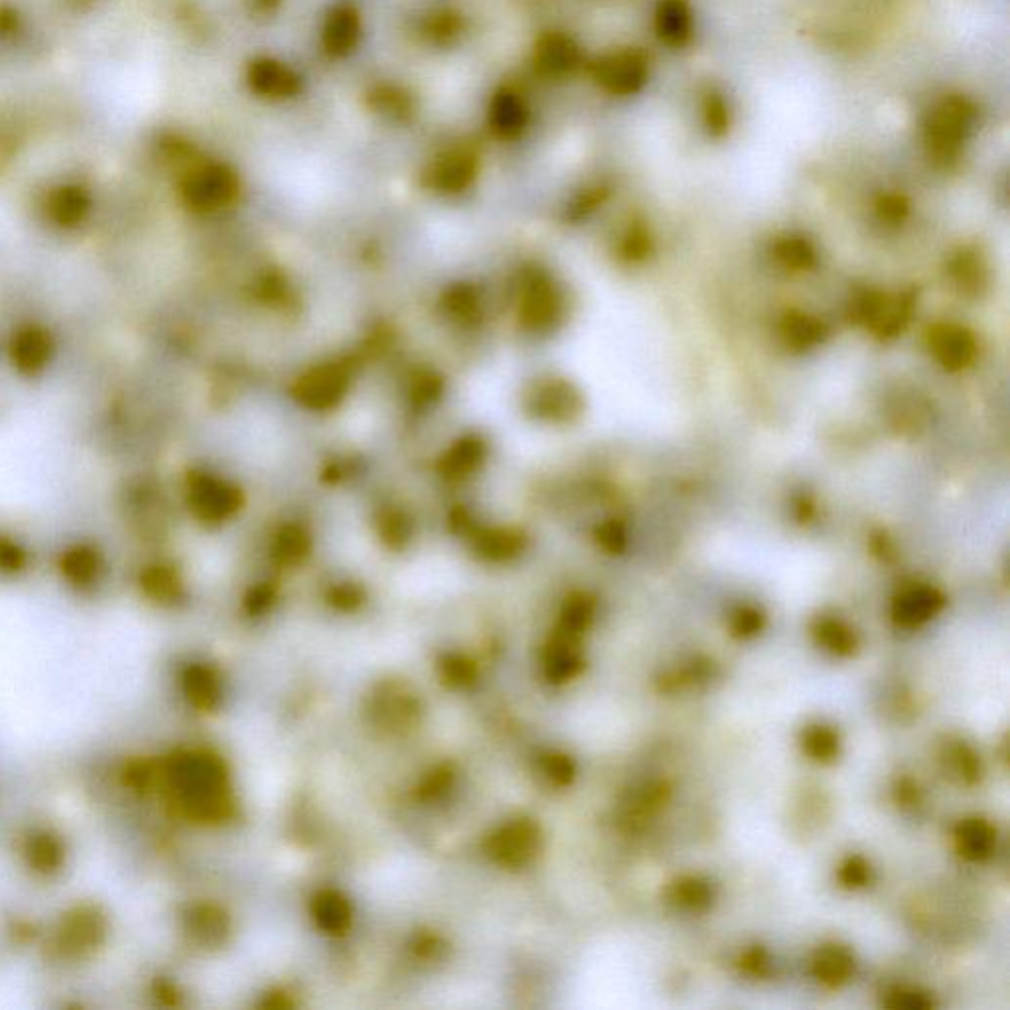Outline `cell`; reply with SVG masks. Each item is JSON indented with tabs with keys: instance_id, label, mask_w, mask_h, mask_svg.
Here are the masks:
<instances>
[{
	"instance_id": "obj_16",
	"label": "cell",
	"mask_w": 1010,
	"mask_h": 1010,
	"mask_svg": "<svg viewBox=\"0 0 1010 1010\" xmlns=\"http://www.w3.org/2000/svg\"><path fill=\"white\" fill-rule=\"evenodd\" d=\"M537 62L545 72L563 75L577 68L580 62V50L569 36L549 34L539 44Z\"/></svg>"
},
{
	"instance_id": "obj_34",
	"label": "cell",
	"mask_w": 1010,
	"mask_h": 1010,
	"mask_svg": "<svg viewBox=\"0 0 1010 1010\" xmlns=\"http://www.w3.org/2000/svg\"><path fill=\"white\" fill-rule=\"evenodd\" d=\"M308 551V537L298 527H289L279 533L275 541V555L283 563H296Z\"/></svg>"
},
{
	"instance_id": "obj_21",
	"label": "cell",
	"mask_w": 1010,
	"mask_h": 1010,
	"mask_svg": "<svg viewBox=\"0 0 1010 1010\" xmlns=\"http://www.w3.org/2000/svg\"><path fill=\"white\" fill-rule=\"evenodd\" d=\"M184 683V693L186 697L200 709H212L216 707L219 699V687H217L216 675L202 665H192L184 671L182 677Z\"/></svg>"
},
{
	"instance_id": "obj_8",
	"label": "cell",
	"mask_w": 1010,
	"mask_h": 1010,
	"mask_svg": "<svg viewBox=\"0 0 1010 1010\" xmlns=\"http://www.w3.org/2000/svg\"><path fill=\"white\" fill-rule=\"evenodd\" d=\"M943 606V596L938 590L928 588V586H916L900 594L894 602L892 616L898 626L904 628H914L930 618H934Z\"/></svg>"
},
{
	"instance_id": "obj_22",
	"label": "cell",
	"mask_w": 1010,
	"mask_h": 1010,
	"mask_svg": "<svg viewBox=\"0 0 1010 1010\" xmlns=\"http://www.w3.org/2000/svg\"><path fill=\"white\" fill-rule=\"evenodd\" d=\"M186 932L200 945H216L225 936V918L212 906H198L186 914Z\"/></svg>"
},
{
	"instance_id": "obj_43",
	"label": "cell",
	"mask_w": 1010,
	"mask_h": 1010,
	"mask_svg": "<svg viewBox=\"0 0 1010 1010\" xmlns=\"http://www.w3.org/2000/svg\"><path fill=\"white\" fill-rule=\"evenodd\" d=\"M125 774L127 782L137 790H146L152 784V770L146 764H133Z\"/></svg>"
},
{
	"instance_id": "obj_2",
	"label": "cell",
	"mask_w": 1010,
	"mask_h": 1010,
	"mask_svg": "<svg viewBox=\"0 0 1010 1010\" xmlns=\"http://www.w3.org/2000/svg\"><path fill=\"white\" fill-rule=\"evenodd\" d=\"M977 125V109L971 101L959 95L943 99L932 111L926 125V143L930 154L941 160H953Z\"/></svg>"
},
{
	"instance_id": "obj_28",
	"label": "cell",
	"mask_w": 1010,
	"mask_h": 1010,
	"mask_svg": "<svg viewBox=\"0 0 1010 1010\" xmlns=\"http://www.w3.org/2000/svg\"><path fill=\"white\" fill-rule=\"evenodd\" d=\"M669 900L685 910H703L713 900V890L705 880L681 878L669 888Z\"/></svg>"
},
{
	"instance_id": "obj_5",
	"label": "cell",
	"mask_w": 1010,
	"mask_h": 1010,
	"mask_svg": "<svg viewBox=\"0 0 1010 1010\" xmlns=\"http://www.w3.org/2000/svg\"><path fill=\"white\" fill-rule=\"evenodd\" d=\"M348 389V375L338 365H326L306 373L296 385V399L308 407L324 409L336 405Z\"/></svg>"
},
{
	"instance_id": "obj_18",
	"label": "cell",
	"mask_w": 1010,
	"mask_h": 1010,
	"mask_svg": "<svg viewBox=\"0 0 1010 1010\" xmlns=\"http://www.w3.org/2000/svg\"><path fill=\"white\" fill-rule=\"evenodd\" d=\"M12 358L18 369L34 373L46 365L50 358V338L38 328L22 330L12 344Z\"/></svg>"
},
{
	"instance_id": "obj_42",
	"label": "cell",
	"mask_w": 1010,
	"mask_h": 1010,
	"mask_svg": "<svg viewBox=\"0 0 1010 1010\" xmlns=\"http://www.w3.org/2000/svg\"><path fill=\"white\" fill-rule=\"evenodd\" d=\"M890 1007L894 1009H928L932 1003L928 999H924V995H918V993H898L894 995V1001L888 1003Z\"/></svg>"
},
{
	"instance_id": "obj_24",
	"label": "cell",
	"mask_w": 1010,
	"mask_h": 1010,
	"mask_svg": "<svg viewBox=\"0 0 1010 1010\" xmlns=\"http://www.w3.org/2000/svg\"><path fill=\"white\" fill-rule=\"evenodd\" d=\"M945 766L949 768L951 776L965 784V786H973L977 784L979 776H981V762L977 758V754L965 744V742H955V744H949L945 748Z\"/></svg>"
},
{
	"instance_id": "obj_3",
	"label": "cell",
	"mask_w": 1010,
	"mask_h": 1010,
	"mask_svg": "<svg viewBox=\"0 0 1010 1010\" xmlns=\"http://www.w3.org/2000/svg\"><path fill=\"white\" fill-rule=\"evenodd\" d=\"M107 936V914L97 904H79L62 916L54 934V947L66 959H83L95 953Z\"/></svg>"
},
{
	"instance_id": "obj_23",
	"label": "cell",
	"mask_w": 1010,
	"mask_h": 1010,
	"mask_svg": "<svg viewBox=\"0 0 1010 1010\" xmlns=\"http://www.w3.org/2000/svg\"><path fill=\"white\" fill-rule=\"evenodd\" d=\"M557 310H559L557 294L547 283L539 281L527 292L523 304V318L529 326H547L551 320H555Z\"/></svg>"
},
{
	"instance_id": "obj_7",
	"label": "cell",
	"mask_w": 1010,
	"mask_h": 1010,
	"mask_svg": "<svg viewBox=\"0 0 1010 1010\" xmlns=\"http://www.w3.org/2000/svg\"><path fill=\"white\" fill-rule=\"evenodd\" d=\"M190 502L196 511L206 521H221L229 517L239 505L241 496L235 488L217 482L212 478H202L194 482L190 492Z\"/></svg>"
},
{
	"instance_id": "obj_33",
	"label": "cell",
	"mask_w": 1010,
	"mask_h": 1010,
	"mask_svg": "<svg viewBox=\"0 0 1010 1010\" xmlns=\"http://www.w3.org/2000/svg\"><path fill=\"white\" fill-rule=\"evenodd\" d=\"M703 119H705V127H707V131H709V135H713V137H722V135L728 131V125H730V111H728V105H726V101L722 99L721 93L711 91V93L705 97V105H703Z\"/></svg>"
},
{
	"instance_id": "obj_41",
	"label": "cell",
	"mask_w": 1010,
	"mask_h": 1010,
	"mask_svg": "<svg viewBox=\"0 0 1010 1010\" xmlns=\"http://www.w3.org/2000/svg\"><path fill=\"white\" fill-rule=\"evenodd\" d=\"M547 772L557 784H567L573 778V764L563 756H553L547 762Z\"/></svg>"
},
{
	"instance_id": "obj_27",
	"label": "cell",
	"mask_w": 1010,
	"mask_h": 1010,
	"mask_svg": "<svg viewBox=\"0 0 1010 1010\" xmlns=\"http://www.w3.org/2000/svg\"><path fill=\"white\" fill-rule=\"evenodd\" d=\"M803 750L817 762H831L839 754V736L831 726L813 724L803 730Z\"/></svg>"
},
{
	"instance_id": "obj_36",
	"label": "cell",
	"mask_w": 1010,
	"mask_h": 1010,
	"mask_svg": "<svg viewBox=\"0 0 1010 1010\" xmlns=\"http://www.w3.org/2000/svg\"><path fill=\"white\" fill-rule=\"evenodd\" d=\"M87 210V200L77 190H64L54 200V216L62 223H75Z\"/></svg>"
},
{
	"instance_id": "obj_26",
	"label": "cell",
	"mask_w": 1010,
	"mask_h": 1010,
	"mask_svg": "<svg viewBox=\"0 0 1010 1010\" xmlns=\"http://www.w3.org/2000/svg\"><path fill=\"white\" fill-rule=\"evenodd\" d=\"M141 586H143L148 598H152L154 602H160V604L174 602L182 592V584H180L178 575L172 569L160 567V565L146 569L141 577Z\"/></svg>"
},
{
	"instance_id": "obj_35",
	"label": "cell",
	"mask_w": 1010,
	"mask_h": 1010,
	"mask_svg": "<svg viewBox=\"0 0 1010 1010\" xmlns=\"http://www.w3.org/2000/svg\"><path fill=\"white\" fill-rule=\"evenodd\" d=\"M480 547L484 549L486 555L490 557H509L515 555V551L521 547V535L513 531H492L486 533L484 539L480 541Z\"/></svg>"
},
{
	"instance_id": "obj_17",
	"label": "cell",
	"mask_w": 1010,
	"mask_h": 1010,
	"mask_svg": "<svg viewBox=\"0 0 1010 1010\" xmlns=\"http://www.w3.org/2000/svg\"><path fill=\"white\" fill-rule=\"evenodd\" d=\"M957 851L969 861L991 857L995 847V829L983 819H965L955 831Z\"/></svg>"
},
{
	"instance_id": "obj_38",
	"label": "cell",
	"mask_w": 1010,
	"mask_h": 1010,
	"mask_svg": "<svg viewBox=\"0 0 1010 1010\" xmlns=\"http://www.w3.org/2000/svg\"><path fill=\"white\" fill-rule=\"evenodd\" d=\"M839 878L849 888H861L870 878V868L863 857H849L839 870Z\"/></svg>"
},
{
	"instance_id": "obj_13",
	"label": "cell",
	"mask_w": 1010,
	"mask_h": 1010,
	"mask_svg": "<svg viewBox=\"0 0 1010 1010\" xmlns=\"http://www.w3.org/2000/svg\"><path fill=\"white\" fill-rule=\"evenodd\" d=\"M531 407L541 417L563 421L577 415L580 399L571 385L561 381H549L535 391Z\"/></svg>"
},
{
	"instance_id": "obj_31",
	"label": "cell",
	"mask_w": 1010,
	"mask_h": 1010,
	"mask_svg": "<svg viewBox=\"0 0 1010 1010\" xmlns=\"http://www.w3.org/2000/svg\"><path fill=\"white\" fill-rule=\"evenodd\" d=\"M482 454H484V444L480 440H476V438L462 440L448 452V456L444 460V472L452 478L464 476L476 468Z\"/></svg>"
},
{
	"instance_id": "obj_40",
	"label": "cell",
	"mask_w": 1010,
	"mask_h": 1010,
	"mask_svg": "<svg viewBox=\"0 0 1010 1010\" xmlns=\"http://www.w3.org/2000/svg\"><path fill=\"white\" fill-rule=\"evenodd\" d=\"M24 563H26L24 551L16 543L0 537V571L18 573L24 567Z\"/></svg>"
},
{
	"instance_id": "obj_12",
	"label": "cell",
	"mask_w": 1010,
	"mask_h": 1010,
	"mask_svg": "<svg viewBox=\"0 0 1010 1010\" xmlns=\"http://www.w3.org/2000/svg\"><path fill=\"white\" fill-rule=\"evenodd\" d=\"M659 38L669 46H683L691 38L693 14L687 0H659L655 12Z\"/></svg>"
},
{
	"instance_id": "obj_14",
	"label": "cell",
	"mask_w": 1010,
	"mask_h": 1010,
	"mask_svg": "<svg viewBox=\"0 0 1010 1010\" xmlns=\"http://www.w3.org/2000/svg\"><path fill=\"white\" fill-rule=\"evenodd\" d=\"M24 857L34 872L50 876L64 865L66 851L60 837L52 831H34L24 843Z\"/></svg>"
},
{
	"instance_id": "obj_9",
	"label": "cell",
	"mask_w": 1010,
	"mask_h": 1010,
	"mask_svg": "<svg viewBox=\"0 0 1010 1010\" xmlns=\"http://www.w3.org/2000/svg\"><path fill=\"white\" fill-rule=\"evenodd\" d=\"M360 40V18L352 6H336L322 28V42L330 54L342 56L354 50Z\"/></svg>"
},
{
	"instance_id": "obj_44",
	"label": "cell",
	"mask_w": 1010,
	"mask_h": 1010,
	"mask_svg": "<svg viewBox=\"0 0 1010 1010\" xmlns=\"http://www.w3.org/2000/svg\"><path fill=\"white\" fill-rule=\"evenodd\" d=\"M742 965H744V969H746V971H750V973H758V975H760V973L764 971V967L768 965V957H766V953H764L762 949H752V951H748V953L744 955Z\"/></svg>"
},
{
	"instance_id": "obj_4",
	"label": "cell",
	"mask_w": 1010,
	"mask_h": 1010,
	"mask_svg": "<svg viewBox=\"0 0 1010 1010\" xmlns=\"http://www.w3.org/2000/svg\"><path fill=\"white\" fill-rule=\"evenodd\" d=\"M594 77L612 95H634L648 81V58L640 50H616L600 58Z\"/></svg>"
},
{
	"instance_id": "obj_30",
	"label": "cell",
	"mask_w": 1010,
	"mask_h": 1010,
	"mask_svg": "<svg viewBox=\"0 0 1010 1010\" xmlns=\"http://www.w3.org/2000/svg\"><path fill=\"white\" fill-rule=\"evenodd\" d=\"M537 843V833L533 831L531 825H517L509 829L505 837L498 839V857L507 863L513 861H523L531 855Z\"/></svg>"
},
{
	"instance_id": "obj_39",
	"label": "cell",
	"mask_w": 1010,
	"mask_h": 1010,
	"mask_svg": "<svg viewBox=\"0 0 1010 1010\" xmlns=\"http://www.w3.org/2000/svg\"><path fill=\"white\" fill-rule=\"evenodd\" d=\"M320 920L330 930H342L348 922V910L340 898H324L320 904Z\"/></svg>"
},
{
	"instance_id": "obj_6",
	"label": "cell",
	"mask_w": 1010,
	"mask_h": 1010,
	"mask_svg": "<svg viewBox=\"0 0 1010 1010\" xmlns=\"http://www.w3.org/2000/svg\"><path fill=\"white\" fill-rule=\"evenodd\" d=\"M237 192V180L231 170L210 166L196 172L186 184V198L194 208L214 210L227 204Z\"/></svg>"
},
{
	"instance_id": "obj_19",
	"label": "cell",
	"mask_w": 1010,
	"mask_h": 1010,
	"mask_svg": "<svg viewBox=\"0 0 1010 1010\" xmlns=\"http://www.w3.org/2000/svg\"><path fill=\"white\" fill-rule=\"evenodd\" d=\"M492 125L502 137H517L527 125V109L515 93L502 91L492 105Z\"/></svg>"
},
{
	"instance_id": "obj_20",
	"label": "cell",
	"mask_w": 1010,
	"mask_h": 1010,
	"mask_svg": "<svg viewBox=\"0 0 1010 1010\" xmlns=\"http://www.w3.org/2000/svg\"><path fill=\"white\" fill-rule=\"evenodd\" d=\"M813 636L819 646H823L825 650L831 651L835 655H841V657L853 655L859 648V640H857L855 632L849 626H845L843 622L833 620V618L817 620V624L813 626Z\"/></svg>"
},
{
	"instance_id": "obj_1",
	"label": "cell",
	"mask_w": 1010,
	"mask_h": 1010,
	"mask_svg": "<svg viewBox=\"0 0 1010 1010\" xmlns=\"http://www.w3.org/2000/svg\"><path fill=\"white\" fill-rule=\"evenodd\" d=\"M166 778L172 794L188 815L212 819L221 813L223 774L210 756H180L170 762Z\"/></svg>"
},
{
	"instance_id": "obj_25",
	"label": "cell",
	"mask_w": 1010,
	"mask_h": 1010,
	"mask_svg": "<svg viewBox=\"0 0 1010 1010\" xmlns=\"http://www.w3.org/2000/svg\"><path fill=\"white\" fill-rule=\"evenodd\" d=\"M62 573L75 586H89L99 575V557L89 547H73L62 559Z\"/></svg>"
},
{
	"instance_id": "obj_10",
	"label": "cell",
	"mask_w": 1010,
	"mask_h": 1010,
	"mask_svg": "<svg viewBox=\"0 0 1010 1010\" xmlns=\"http://www.w3.org/2000/svg\"><path fill=\"white\" fill-rule=\"evenodd\" d=\"M476 176V158L462 150L440 156L431 168V184L442 192H460Z\"/></svg>"
},
{
	"instance_id": "obj_45",
	"label": "cell",
	"mask_w": 1010,
	"mask_h": 1010,
	"mask_svg": "<svg viewBox=\"0 0 1010 1010\" xmlns=\"http://www.w3.org/2000/svg\"><path fill=\"white\" fill-rule=\"evenodd\" d=\"M261 2H263V4H267V2L271 4V2H275V0H261Z\"/></svg>"
},
{
	"instance_id": "obj_29",
	"label": "cell",
	"mask_w": 1010,
	"mask_h": 1010,
	"mask_svg": "<svg viewBox=\"0 0 1010 1010\" xmlns=\"http://www.w3.org/2000/svg\"><path fill=\"white\" fill-rule=\"evenodd\" d=\"M934 350L949 367H961L971 358V342L959 330H941L934 336Z\"/></svg>"
},
{
	"instance_id": "obj_15",
	"label": "cell",
	"mask_w": 1010,
	"mask_h": 1010,
	"mask_svg": "<svg viewBox=\"0 0 1010 1010\" xmlns=\"http://www.w3.org/2000/svg\"><path fill=\"white\" fill-rule=\"evenodd\" d=\"M855 971V959L843 945H825L813 959V975L827 987L845 985Z\"/></svg>"
},
{
	"instance_id": "obj_32",
	"label": "cell",
	"mask_w": 1010,
	"mask_h": 1010,
	"mask_svg": "<svg viewBox=\"0 0 1010 1010\" xmlns=\"http://www.w3.org/2000/svg\"><path fill=\"white\" fill-rule=\"evenodd\" d=\"M578 667H580L578 651L573 648L571 642H567V638H563V642H559L555 646V650L551 651L549 675L555 681H563V679H569L571 675H575Z\"/></svg>"
},
{
	"instance_id": "obj_11",
	"label": "cell",
	"mask_w": 1010,
	"mask_h": 1010,
	"mask_svg": "<svg viewBox=\"0 0 1010 1010\" xmlns=\"http://www.w3.org/2000/svg\"><path fill=\"white\" fill-rule=\"evenodd\" d=\"M249 85L265 97H290L298 91L300 79L281 62L259 60L249 68Z\"/></svg>"
},
{
	"instance_id": "obj_37",
	"label": "cell",
	"mask_w": 1010,
	"mask_h": 1010,
	"mask_svg": "<svg viewBox=\"0 0 1010 1010\" xmlns=\"http://www.w3.org/2000/svg\"><path fill=\"white\" fill-rule=\"evenodd\" d=\"M730 628H732L734 636H738V638L756 636L764 628V616H762V612H758L754 608H742L734 614Z\"/></svg>"
}]
</instances>
